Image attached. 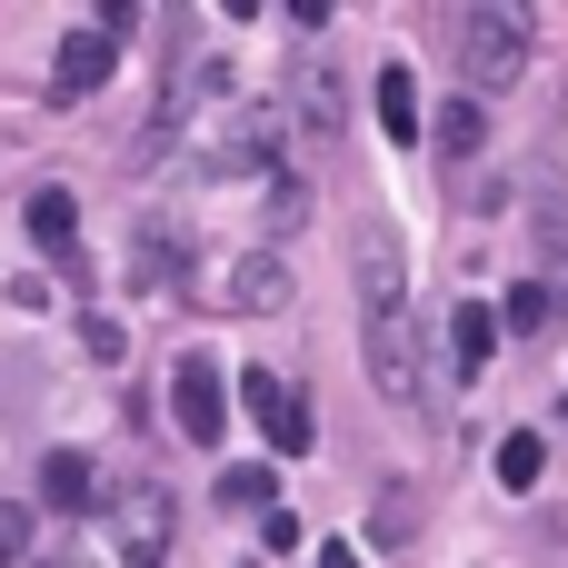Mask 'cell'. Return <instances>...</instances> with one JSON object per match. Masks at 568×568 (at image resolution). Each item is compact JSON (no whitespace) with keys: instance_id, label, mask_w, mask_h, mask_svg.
I'll return each instance as SVG.
<instances>
[{"instance_id":"1","label":"cell","mask_w":568,"mask_h":568,"mask_svg":"<svg viewBox=\"0 0 568 568\" xmlns=\"http://www.w3.org/2000/svg\"><path fill=\"white\" fill-rule=\"evenodd\" d=\"M439 40H449V60H459V80H469V100L479 90H509L519 70H529V10L509 0H469V10H439Z\"/></svg>"},{"instance_id":"2","label":"cell","mask_w":568,"mask_h":568,"mask_svg":"<svg viewBox=\"0 0 568 568\" xmlns=\"http://www.w3.org/2000/svg\"><path fill=\"white\" fill-rule=\"evenodd\" d=\"M160 559H170V489L160 479H130L110 499V519H90L80 568H160Z\"/></svg>"},{"instance_id":"3","label":"cell","mask_w":568,"mask_h":568,"mask_svg":"<svg viewBox=\"0 0 568 568\" xmlns=\"http://www.w3.org/2000/svg\"><path fill=\"white\" fill-rule=\"evenodd\" d=\"M359 349H369V379L389 409H419V339H409V310H369L359 320Z\"/></svg>"},{"instance_id":"4","label":"cell","mask_w":568,"mask_h":568,"mask_svg":"<svg viewBox=\"0 0 568 568\" xmlns=\"http://www.w3.org/2000/svg\"><path fill=\"white\" fill-rule=\"evenodd\" d=\"M170 419H180V439H190V449H220V439H230V389H220V359H200V349H190V359L170 369Z\"/></svg>"},{"instance_id":"5","label":"cell","mask_w":568,"mask_h":568,"mask_svg":"<svg viewBox=\"0 0 568 568\" xmlns=\"http://www.w3.org/2000/svg\"><path fill=\"white\" fill-rule=\"evenodd\" d=\"M240 409L270 429V449H280V459H300V449H310V389H290L280 369H240Z\"/></svg>"},{"instance_id":"6","label":"cell","mask_w":568,"mask_h":568,"mask_svg":"<svg viewBox=\"0 0 568 568\" xmlns=\"http://www.w3.org/2000/svg\"><path fill=\"white\" fill-rule=\"evenodd\" d=\"M110 70H120V40L90 20V30H70V40H60V60H50V100H90Z\"/></svg>"},{"instance_id":"7","label":"cell","mask_w":568,"mask_h":568,"mask_svg":"<svg viewBox=\"0 0 568 568\" xmlns=\"http://www.w3.org/2000/svg\"><path fill=\"white\" fill-rule=\"evenodd\" d=\"M210 300H220V310H280V300H290V270H280L270 250H250V260H230V270H220V290H210Z\"/></svg>"},{"instance_id":"8","label":"cell","mask_w":568,"mask_h":568,"mask_svg":"<svg viewBox=\"0 0 568 568\" xmlns=\"http://www.w3.org/2000/svg\"><path fill=\"white\" fill-rule=\"evenodd\" d=\"M40 499H50L60 519H90V509H100V469H90L80 449H50V459H40Z\"/></svg>"},{"instance_id":"9","label":"cell","mask_w":568,"mask_h":568,"mask_svg":"<svg viewBox=\"0 0 568 568\" xmlns=\"http://www.w3.org/2000/svg\"><path fill=\"white\" fill-rule=\"evenodd\" d=\"M290 100H300V120L310 130H339V70H329V50H300V70H290Z\"/></svg>"},{"instance_id":"10","label":"cell","mask_w":568,"mask_h":568,"mask_svg":"<svg viewBox=\"0 0 568 568\" xmlns=\"http://www.w3.org/2000/svg\"><path fill=\"white\" fill-rule=\"evenodd\" d=\"M379 130L389 140H419V80H409V60L379 70Z\"/></svg>"},{"instance_id":"11","label":"cell","mask_w":568,"mask_h":568,"mask_svg":"<svg viewBox=\"0 0 568 568\" xmlns=\"http://www.w3.org/2000/svg\"><path fill=\"white\" fill-rule=\"evenodd\" d=\"M30 240H40V250H70V240H80V200H70V190H30Z\"/></svg>"},{"instance_id":"12","label":"cell","mask_w":568,"mask_h":568,"mask_svg":"<svg viewBox=\"0 0 568 568\" xmlns=\"http://www.w3.org/2000/svg\"><path fill=\"white\" fill-rule=\"evenodd\" d=\"M489 349H499V310L469 300V310L449 320V359H459V369H489Z\"/></svg>"},{"instance_id":"13","label":"cell","mask_w":568,"mask_h":568,"mask_svg":"<svg viewBox=\"0 0 568 568\" xmlns=\"http://www.w3.org/2000/svg\"><path fill=\"white\" fill-rule=\"evenodd\" d=\"M429 140H439V150H449V160H469V150H479V140H489V110H479V100H449V110H439V120H429Z\"/></svg>"},{"instance_id":"14","label":"cell","mask_w":568,"mask_h":568,"mask_svg":"<svg viewBox=\"0 0 568 568\" xmlns=\"http://www.w3.org/2000/svg\"><path fill=\"white\" fill-rule=\"evenodd\" d=\"M549 320H559V290H549V280H519L509 310H499V329H519V339H539Z\"/></svg>"},{"instance_id":"15","label":"cell","mask_w":568,"mask_h":568,"mask_svg":"<svg viewBox=\"0 0 568 568\" xmlns=\"http://www.w3.org/2000/svg\"><path fill=\"white\" fill-rule=\"evenodd\" d=\"M539 469H549V439H539V429L499 439V489H539Z\"/></svg>"},{"instance_id":"16","label":"cell","mask_w":568,"mask_h":568,"mask_svg":"<svg viewBox=\"0 0 568 568\" xmlns=\"http://www.w3.org/2000/svg\"><path fill=\"white\" fill-rule=\"evenodd\" d=\"M220 509H260V519H270V509H280V479L240 459V469H220Z\"/></svg>"},{"instance_id":"17","label":"cell","mask_w":568,"mask_h":568,"mask_svg":"<svg viewBox=\"0 0 568 568\" xmlns=\"http://www.w3.org/2000/svg\"><path fill=\"white\" fill-rule=\"evenodd\" d=\"M369 539L379 549H409L419 529H409V489H379V519H369Z\"/></svg>"},{"instance_id":"18","label":"cell","mask_w":568,"mask_h":568,"mask_svg":"<svg viewBox=\"0 0 568 568\" xmlns=\"http://www.w3.org/2000/svg\"><path fill=\"white\" fill-rule=\"evenodd\" d=\"M300 220H310V190L280 170V180H270V230H300Z\"/></svg>"},{"instance_id":"19","label":"cell","mask_w":568,"mask_h":568,"mask_svg":"<svg viewBox=\"0 0 568 568\" xmlns=\"http://www.w3.org/2000/svg\"><path fill=\"white\" fill-rule=\"evenodd\" d=\"M20 559H30V509L0 499V568H20Z\"/></svg>"},{"instance_id":"20","label":"cell","mask_w":568,"mask_h":568,"mask_svg":"<svg viewBox=\"0 0 568 568\" xmlns=\"http://www.w3.org/2000/svg\"><path fill=\"white\" fill-rule=\"evenodd\" d=\"M320 568H359V549H339V539H329V549H320Z\"/></svg>"},{"instance_id":"21","label":"cell","mask_w":568,"mask_h":568,"mask_svg":"<svg viewBox=\"0 0 568 568\" xmlns=\"http://www.w3.org/2000/svg\"><path fill=\"white\" fill-rule=\"evenodd\" d=\"M549 290H559V300H568V240H559V280H549Z\"/></svg>"}]
</instances>
